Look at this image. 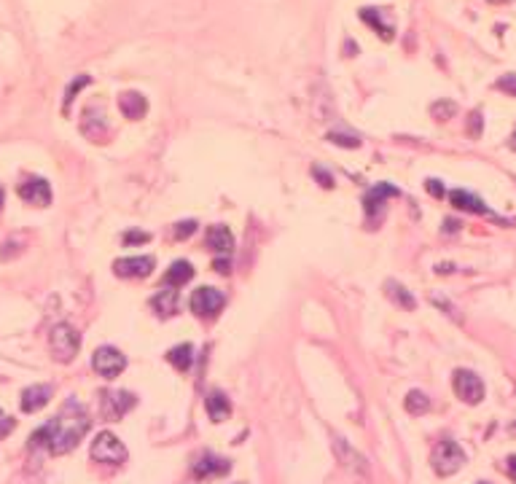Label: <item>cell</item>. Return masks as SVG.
<instances>
[{"label": "cell", "mask_w": 516, "mask_h": 484, "mask_svg": "<svg viewBox=\"0 0 516 484\" xmlns=\"http://www.w3.org/2000/svg\"><path fill=\"white\" fill-rule=\"evenodd\" d=\"M89 428H92L89 414L81 409L78 401H68L51 422H46L33 433L30 447H46L51 455H65L78 447V442L86 436Z\"/></svg>", "instance_id": "cell-1"}, {"label": "cell", "mask_w": 516, "mask_h": 484, "mask_svg": "<svg viewBox=\"0 0 516 484\" xmlns=\"http://www.w3.org/2000/svg\"><path fill=\"white\" fill-rule=\"evenodd\" d=\"M463 463H465V452H463V447H460L457 442L443 439V442L436 444V449H433V471H436L439 476H452V474H457V471L463 468Z\"/></svg>", "instance_id": "cell-2"}, {"label": "cell", "mask_w": 516, "mask_h": 484, "mask_svg": "<svg viewBox=\"0 0 516 484\" xmlns=\"http://www.w3.org/2000/svg\"><path fill=\"white\" fill-rule=\"evenodd\" d=\"M49 347H51V353H54L57 361H65V364H68V361H73L78 347H81V336H78V331H75L73 326L60 323V326H54L51 334H49Z\"/></svg>", "instance_id": "cell-3"}, {"label": "cell", "mask_w": 516, "mask_h": 484, "mask_svg": "<svg viewBox=\"0 0 516 484\" xmlns=\"http://www.w3.org/2000/svg\"><path fill=\"white\" fill-rule=\"evenodd\" d=\"M92 460L118 466V463L127 460V447L118 442V436H113V433H108V431H103V433H97V439L92 442Z\"/></svg>", "instance_id": "cell-4"}, {"label": "cell", "mask_w": 516, "mask_h": 484, "mask_svg": "<svg viewBox=\"0 0 516 484\" xmlns=\"http://www.w3.org/2000/svg\"><path fill=\"white\" fill-rule=\"evenodd\" d=\"M223 304H226V296H223L218 288L202 285V288H196L194 296H191V312L199 315V318H205V320H210V318H216V315L221 312Z\"/></svg>", "instance_id": "cell-5"}, {"label": "cell", "mask_w": 516, "mask_h": 484, "mask_svg": "<svg viewBox=\"0 0 516 484\" xmlns=\"http://www.w3.org/2000/svg\"><path fill=\"white\" fill-rule=\"evenodd\" d=\"M92 366H94V372L100 374V377L116 379L118 374L127 369V358L121 355V350L103 344V347L94 350V355H92Z\"/></svg>", "instance_id": "cell-6"}, {"label": "cell", "mask_w": 516, "mask_h": 484, "mask_svg": "<svg viewBox=\"0 0 516 484\" xmlns=\"http://www.w3.org/2000/svg\"><path fill=\"white\" fill-rule=\"evenodd\" d=\"M393 196H398V188L393 183H376V186H371L366 191L363 210H366V218L371 224H379V218H382V213L387 207V199H393Z\"/></svg>", "instance_id": "cell-7"}, {"label": "cell", "mask_w": 516, "mask_h": 484, "mask_svg": "<svg viewBox=\"0 0 516 484\" xmlns=\"http://www.w3.org/2000/svg\"><path fill=\"white\" fill-rule=\"evenodd\" d=\"M454 393L465 404H479L484 398V382H481L479 374L468 372V369H457L454 372Z\"/></svg>", "instance_id": "cell-8"}, {"label": "cell", "mask_w": 516, "mask_h": 484, "mask_svg": "<svg viewBox=\"0 0 516 484\" xmlns=\"http://www.w3.org/2000/svg\"><path fill=\"white\" fill-rule=\"evenodd\" d=\"M103 417L105 420H121L127 411L135 407V396L127 393V390H105L103 396Z\"/></svg>", "instance_id": "cell-9"}, {"label": "cell", "mask_w": 516, "mask_h": 484, "mask_svg": "<svg viewBox=\"0 0 516 484\" xmlns=\"http://www.w3.org/2000/svg\"><path fill=\"white\" fill-rule=\"evenodd\" d=\"M333 452H336V457L341 460V466L344 468H350L352 474H358V476H366L369 474V463H366V457L358 452V449H352L344 439H333Z\"/></svg>", "instance_id": "cell-10"}, {"label": "cell", "mask_w": 516, "mask_h": 484, "mask_svg": "<svg viewBox=\"0 0 516 484\" xmlns=\"http://www.w3.org/2000/svg\"><path fill=\"white\" fill-rule=\"evenodd\" d=\"M16 194H19L27 205H38V207H46V205L51 202V186H49V181H43V178H27L25 183H19Z\"/></svg>", "instance_id": "cell-11"}, {"label": "cell", "mask_w": 516, "mask_h": 484, "mask_svg": "<svg viewBox=\"0 0 516 484\" xmlns=\"http://www.w3.org/2000/svg\"><path fill=\"white\" fill-rule=\"evenodd\" d=\"M229 471H231V463H229L226 457L213 455V452L202 455V457H199V463H194V476H196L199 482L213 479V476H223V474H229Z\"/></svg>", "instance_id": "cell-12"}, {"label": "cell", "mask_w": 516, "mask_h": 484, "mask_svg": "<svg viewBox=\"0 0 516 484\" xmlns=\"http://www.w3.org/2000/svg\"><path fill=\"white\" fill-rule=\"evenodd\" d=\"M153 256H132V259H118L113 264V272L118 277H148L153 269Z\"/></svg>", "instance_id": "cell-13"}, {"label": "cell", "mask_w": 516, "mask_h": 484, "mask_svg": "<svg viewBox=\"0 0 516 484\" xmlns=\"http://www.w3.org/2000/svg\"><path fill=\"white\" fill-rule=\"evenodd\" d=\"M366 25H371L374 30H376V36L382 38V40H393V36H396V30H393V22L387 19V14L382 11V8H361V14H358Z\"/></svg>", "instance_id": "cell-14"}, {"label": "cell", "mask_w": 516, "mask_h": 484, "mask_svg": "<svg viewBox=\"0 0 516 484\" xmlns=\"http://www.w3.org/2000/svg\"><path fill=\"white\" fill-rule=\"evenodd\" d=\"M51 385H33V387H27V390H22V411H27V414H33V411L43 409L49 401H51Z\"/></svg>", "instance_id": "cell-15"}, {"label": "cell", "mask_w": 516, "mask_h": 484, "mask_svg": "<svg viewBox=\"0 0 516 484\" xmlns=\"http://www.w3.org/2000/svg\"><path fill=\"white\" fill-rule=\"evenodd\" d=\"M449 202L457 207V210H465V213H479V216H492L489 213V207L481 202L476 194H471V191H463V188H454L452 194H449Z\"/></svg>", "instance_id": "cell-16"}, {"label": "cell", "mask_w": 516, "mask_h": 484, "mask_svg": "<svg viewBox=\"0 0 516 484\" xmlns=\"http://www.w3.org/2000/svg\"><path fill=\"white\" fill-rule=\"evenodd\" d=\"M118 108L127 118H143L148 111V103L140 92H124L118 97Z\"/></svg>", "instance_id": "cell-17"}, {"label": "cell", "mask_w": 516, "mask_h": 484, "mask_svg": "<svg viewBox=\"0 0 516 484\" xmlns=\"http://www.w3.org/2000/svg\"><path fill=\"white\" fill-rule=\"evenodd\" d=\"M205 407H207V414H210L213 422H223L231 414V404H229L226 393H221V390H210L207 398H205Z\"/></svg>", "instance_id": "cell-18"}, {"label": "cell", "mask_w": 516, "mask_h": 484, "mask_svg": "<svg viewBox=\"0 0 516 484\" xmlns=\"http://www.w3.org/2000/svg\"><path fill=\"white\" fill-rule=\"evenodd\" d=\"M207 248L216 251V253L229 256L231 248H234V237H231V231H229L226 226H213V229L207 231Z\"/></svg>", "instance_id": "cell-19"}, {"label": "cell", "mask_w": 516, "mask_h": 484, "mask_svg": "<svg viewBox=\"0 0 516 484\" xmlns=\"http://www.w3.org/2000/svg\"><path fill=\"white\" fill-rule=\"evenodd\" d=\"M191 277H194V266H191L188 261H175V264H170V269L164 272V285L181 288Z\"/></svg>", "instance_id": "cell-20"}, {"label": "cell", "mask_w": 516, "mask_h": 484, "mask_svg": "<svg viewBox=\"0 0 516 484\" xmlns=\"http://www.w3.org/2000/svg\"><path fill=\"white\" fill-rule=\"evenodd\" d=\"M151 304H153V309H156L162 318H170V315L178 312V291H175V288L162 291V294H156V296L151 298Z\"/></svg>", "instance_id": "cell-21"}, {"label": "cell", "mask_w": 516, "mask_h": 484, "mask_svg": "<svg viewBox=\"0 0 516 484\" xmlns=\"http://www.w3.org/2000/svg\"><path fill=\"white\" fill-rule=\"evenodd\" d=\"M167 361H170L178 372H188L191 364H194V347H191V344H178V347H172V350L167 353Z\"/></svg>", "instance_id": "cell-22"}, {"label": "cell", "mask_w": 516, "mask_h": 484, "mask_svg": "<svg viewBox=\"0 0 516 484\" xmlns=\"http://www.w3.org/2000/svg\"><path fill=\"white\" fill-rule=\"evenodd\" d=\"M385 291H387V296L393 298L398 307H404V309H414V307H417V298L411 296L401 283H396V280H387V283H385Z\"/></svg>", "instance_id": "cell-23"}, {"label": "cell", "mask_w": 516, "mask_h": 484, "mask_svg": "<svg viewBox=\"0 0 516 484\" xmlns=\"http://www.w3.org/2000/svg\"><path fill=\"white\" fill-rule=\"evenodd\" d=\"M404 407L409 414H425V411L430 409V398H428L422 390H411V393L406 396Z\"/></svg>", "instance_id": "cell-24"}, {"label": "cell", "mask_w": 516, "mask_h": 484, "mask_svg": "<svg viewBox=\"0 0 516 484\" xmlns=\"http://www.w3.org/2000/svg\"><path fill=\"white\" fill-rule=\"evenodd\" d=\"M92 84V78L89 75H78L73 84L68 86V92H65V103H62V111L65 113H70V105H73V100H75V94H78V89L81 86H89Z\"/></svg>", "instance_id": "cell-25"}, {"label": "cell", "mask_w": 516, "mask_h": 484, "mask_svg": "<svg viewBox=\"0 0 516 484\" xmlns=\"http://www.w3.org/2000/svg\"><path fill=\"white\" fill-rule=\"evenodd\" d=\"M430 113H433V118L446 121V118H452V116L457 113V105H454L452 100H439V103H433V105H430Z\"/></svg>", "instance_id": "cell-26"}, {"label": "cell", "mask_w": 516, "mask_h": 484, "mask_svg": "<svg viewBox=\"0 0 516 484\" xmlns=\"http://www.w3.org/2000/svg\"><path fill=\"white\" fill-rule=\"evenodd\" d=\"M328 140H331L333 146H347V149H358V146H361V138H355V135H341V132H331Z\"/></svg>", "instance_id": "cell-27"}, {"label": "cell", "mask_w": 516, "mask_h": 484, "mask_svg": "<svg viewBox=\"0 0 516 484\" xmlns=\"http://www.w3.org/2000/svg\"><path fill=\"white\" fill-rule=\"evenodd\" d=\"M196 231V221H181V224L172 229V240H185Z\"/></svg>", "instance_id": "cell-28"}, {"label": "cell", "mask_w": 516, "mask_h": 484, "mask_svg": "<svg viewBox=\"0 0 516 484\" xmlns=\"http://www.w3.org/2000/svg\"><path fill=\"white\" fill-rule=\"evenodd\" d=\"M498 89L506 92V94H511V97H516V73H508V75H503V78H498Z\"/></svg>", "instance_id": "cell-29"}, {"label": "cell", "mask_w": 516, "mask_h": 484, "mask_svg": "<svg viewBox=\"0 0 516 484\" xmlns=\"http://www.w3.org/2000/svg\"><path fill=\"white\" fill-rule=\"evenodd\" d=\"M312 175H315V181L320 183V186H326V188H333V175L328 173V170H323V167H312Z\"/></svg>", "instance_id": "cell-30"}, {"label": "cell", "mask_w": 516, "mask_h": 484, "mask_svg": "<svg viewBox=\"0 0 516 484\" xmlns=\"http://www.w3.org/2000/svg\"><path fill=\"white\" fill-rule=\"evenodd\" d=\"M148 240H151V234H146V231H127L124 234V242H129V245H143Z\"/></svg>", "instance_id": "cell-31"}, {"label": "cell", "mask_w": 516, "mask_h": 484, "mask_svg": "<svg viewBox=\"0 0 516 484\" xmlns=\"http://www.w3.org/2000/svg\"><path fill=\"white\" fill-rule=\"evenodd\" d=\"M468 132L474 135V138H479L481 135V113H471V121H468Z\"/></svg>", "instance_id": "cell-32"}, {"label": "cell", "mask_w": 516, "mask_h": 484, "mask_svg": "<svg viewBox=\"0 0 516 484\" xmlns=\"http://www.w3.org/2000/svg\"><path fill=\"white\" fill-rule=\"evenodd\" d=\"M11 431H14V420H11V417H5V414L0 411V439H3V436H8Z\"/></svg>", "instance_id": "cell-33"}, {"label": "cell", "mask_w": 516, "mask_h": 484, "mask_svg": "<svg viewBox=\"0 0 516 484\" xmlns=\"http://www.w3.org/2000/svg\"><path fill=\"white\" fill-rule=\"evenodd\" d=\"M506 474L516 482V455H511V457L506 460Z\"/></svg>", "instance_id": "cell-34"}, {"label": "cell", "mask_w": 516, "mask_h": 484, "mask_svg": "<svg viewBox=\"0 0 516 484\" xmlns=\"http://www.w3.org/2000/svg\"><path fill=\"white\" fill-rule=\"evenodd\" d=\"M428 191L433 194V196H441L443 194V186H441V181H428Z\"/></svg>", "instance_id": "cell-35"}, {"label": "cell", "mask_w": 516, "mask_h": 484, "mask_svg": "<svg viewBox=\"0 0 516 484\" xmlns=\"http://www.w3.org/2000/svg\"><path fill=\"white\" fill-rule=\"evenodd\" d=\"M213 269H218L221 275H229V261H226V259H218L216 264H213Z\"/></svg>", "instance_id": "cell-36"}, {"label": "cell", "mask_w": 516, "mask_h": 484, "mask_svg": "<svg viewBox=\"0 0 516 484\" xmlns=\"http://www.w3.org/2000/svg\"><path fill=\"white\" fill-rule=\"evenodd\" d=\"M457 221H443V231H457Z\"/></svg>", "instance_id": "cell-37"}, {"label": "cell", "mask_w": 516, "mask_h": 484, "mask_svg": "<svg viewBox=\"0 0 516 484\" xmlns=\"http://www.w3.org/2000/svg\"><path fill=\"white\" fill-rule=\"evenodd\" d=\"M511 149H516V129H514V135H511Z\"/></svg>", "instance_id": "cell-38"}, {"label": "cell", "mask_w": 516, "mask_h": 484, "mask_svg": "<svg viewBox=\"0 0 516 484\" xmlns=\"http://www.w3.org/2000/svg\"><path fill=\"white\" fill-rule=\"evenodd\" d=\"M0 207H3V188H0Z\"/></svg>", "instance_id": "cell-39"}, {"label": "cell", "mask_w": 516, "mask_h": 484, "mask_svg": "<svg viewBox=\"0 0 516 484\" xmlns=\"http://www.w3.org/2000/svg\"><path fill=\"white\" fill-rule=\"evenodd\" d=\"M511 433H514V436H516V422H514V425H511Z\"/></svg>", "instance_id": "cell-40"}, {"label": "cell", "mask_w": 516, "mask_h": 484, "mask_svg": "<svg viewBox=\"0 0 516 484\" xmlns=\"http://www.w3.org/2000/svg\"><path fill=\"white\" fill-rule=\"evenodd\" d=\"M489 3H506V0H489Z\"/></svg>", "instance_id": "cell-41"}, {"label": "cell", "mask_w": 516, "mask_h": 484, "mask_svg": "<svg viewBox=\"0 0 516 484\" xmlns=\"http://www.w3.org/2000/svg\"><path fill=\"white\" fill-rule=\"evenodd\" d=\"M479 484H489V482H479Z\"/></svg>", "instance_id": "cell-42"}]
</instances>
